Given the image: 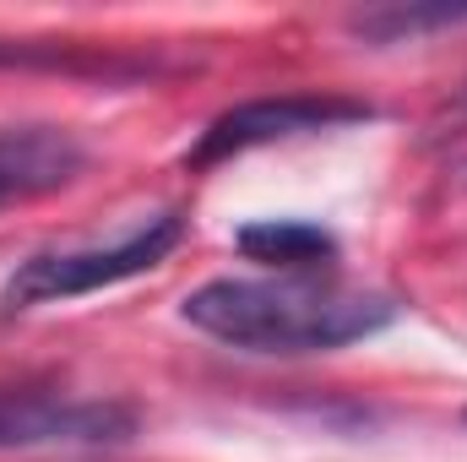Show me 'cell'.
Returning a JSON list of instances; mask_svg holds the SVG:
<instances>
[{
	"label": "cell",
	"instance_id": "6da1fadb",
	"mask_svg": "<svg viewBox=\"0 0 467 462\" xmlns=\"http://www.w3.org/2000/svg\"><path fill=\"white\" fill-rule=\"evenodd\" d=\"M180 316L196 332L250 353H327L391 327L397 299L321 278H213L185 294Z\"/></svg>",
	"mask_w": 467,
	"mask_h": 462
},
{
	"label": "cell",
	"instance_id": "52a82bcc",
	"mask_svg": "<svg viewBox=\"0 0 467 462\" xmlns=\"http://www.w3.org/2000/svg\"><path fill=\"white\" fill-rule=\"evenodd\" d=\"M457 22H467V5H369L348 16V33L369 44H402L435 27H457Z\"/></svg>",
	"mask_w": 467,
	"mask_h": 462
},
{
	"label": "cell",
	"instance_id": "5b68a950",
	"mask_svg": "<svg viewBox=\"0 0 467 462\" xmlns=\"http://www.w3.org/2000/svg\"><path fill=\"white\" fill-rule=\"evenodd\" d=\"M88 147L66 125H5L0 131V213L55 196L82 180Z\"/></svg>",
	"mask_w": 467,
	"mask_h": 462
},
{
	"label": "cell",
	"instance_id": "3957f363",
	"mask_svg": "<svg viewBox=\"0 0 467 462\" xmlns=\"http://www.w3.org/2000/svg\"><path fill=\"white\" fill-rule=\"evenodd\" d=\"M375 110L364 99H343V93H272V99H250L234 104L213 120L196 147L185 152V169H218L239 152L272 147V142H294V136H316V131H337V125H358Z\"/></svg>",
	"mask_w": 467,
	"mask_h": 462
},
{
	"label": "cell",
	"instance_id": "7a4b0ae2",
	"mask_svg": "<svg viewBox=\"0 0 467 462\" xmlns=\"http://www.w3.org/2000/svg\"><path fill=\"white\" fill-rule=\"evenodd\" d=\"M180 234H185V224H180L174 213H158V218L136 224L130 234H119L115 245L27 256V261L5 278V289H0V316H22V310L55 305V299H82V294L115 289L125 278H141V272H152V267L180 245Z\"/></svg>",
	"mask_w": 467,
	"mask_h": 462
},
{
	"label": "cell",
	"instance_id": "8992f818",
	"mask_svg": "<svg viewBox=\"0 0 467 462\" xmlns=\"http://www.w3.org/2000/svg\"><path fill=\"white\" fill-rule=\"evenodd\" d=\"M234 245H239L250 261L277 267V272H288V278H310V272H321V267L337 261V239L321 229V224H305V218H266V224H250V229H239Z\"/></svg>",
	"mask_w": 467,
	"mask_h": 462
},
{
	"label": "cell",
	"instance_id": "ba28073f",
	"mask_svg": "<svg viewBox=\"0 0 467 462\" xmlns=\"http://www.w3.org/2000/svg\"><path fill=\"white\" fill-rule=\"evenodd\" d=\"M462 110H467V82H462Z\"/></svg>",
	"mask_w": 467,
	"mask_h": 462
},
{
	"label": "cell",
	"instance_id": "277c9868",
	"mask_svg": "<svg viewBox=\"0 0 467 462\" xmlns=\"http://www.w3.org/2000/svg\"><path fill=\"white\" fill-rule=\"evenodd\" d=\"M136 414L109 397H71L60 386H0V452L33 446H119Z\"/></svg>",
	"mask_w": 467,
	"mask_h": 462
}]
</instances>
